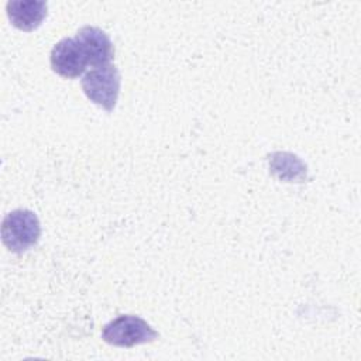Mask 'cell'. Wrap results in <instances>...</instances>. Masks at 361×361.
<instances>
[{
    "instance_id": "cell-2",
    "label": "cell",
    "mask_w": 361,
    "mask_h": 361,
    "mask_svg": "<svg viewBox=\"0 0 361 361\" xmlns=\"http://www.w3.org/2000/svg\"><path fill=\"white\" fill-rule=\"evenodd\" d=\"M82 89L94 104L111 111L116 107L120 93V73L116 65L96 66L85 73Z\"/></svg>"
},
{
    "instance_id": "cell-3",
    "label": "cell",
    "mask_w": 361,
    "mask_h": 361,
    "mask_svg": "<svg viewBox=\"0 0 361 361\" xmlns=\"http://www.w3.org/2000/svg\"><path fill=\"white\" fill-rule=\"evenodd\" d=\"M102 338L116 347H134L154 341L158 333L138 316L120 314L103 327Z\"/></svg>"
},
{
    "instance_id": "cell-1",
    "label": "cell",
    "mask_w": 361,
    "mask_h": 361,
    "mask_svg": "<svg viewBox=\"0 0 361 361\" xmlns=\"http://www.w3.org/2000/svg\"><path fill=\"white\" fill-rule=\"evenodd\" d=\"M41 235V224L37 214L28 209H17L7 213L1 223L3 244L11 252H24L34 247Z\"/></svg>"
},
{
    "instance_id": "cell-5",
    "label": "cell",
    "mask_w": 361,
    "mask_h": 361,
    "mask_svg": "<svg viewBox=\"0 0 361 361\" xmlns=\"http://www.w3.org/2000/svg\"><path fill=\"white\" fill-rule=\"evenodd\" d=\"M51 68L55 73L73 79L86 71L87 61L75 38H63L51 51Z\"/></svg>"
},
{
    "instance_id": "cell-4",
    "label": "cell",
    "mask_w": 361,
    "mask_h": 361,
    "mask_svg": "<svg viewBox=\"0 0 361 361\" xmlns=\"http://www.w3.org/2000/svg\"><path fill=\"white\" fill-rule=\"evenodd\" d=\"M75 41L82 49L87 63L94 68L110 63L114 56V48L109 35L99 27L85 25L79 28Z\"/></svg>"
},
{
    "instance_id": "cell-6",
    "label": "cell",
    "mask_w": 361,
    "mask_h": 361,
    "mask_svg": "<svg viewBox=\"0 0 361 361\" xmlns=\"http://www.w3.org/2000/svg\"><path fill=\"white\" fill-rule=\"evenodd\" d=\"M10 23L21 31L37 30L48 14V4L42 0H11L6 4Z\"/></svg>"
}]
</instances>
